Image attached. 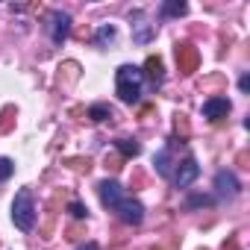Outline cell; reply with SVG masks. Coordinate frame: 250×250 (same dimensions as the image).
Masks as SVG:
<instances>
[{
  "label": "cell",
  "instance_id": "6da1fadb",
  "mask_svg": "<svg viewBox=\"0 0 250 250\" xmlns=\"http://www.w3.org/2000/svg\"><path fill=\"white\" fill-rule=\"evenodd\" d=\"M142 80H145L142 68H136V65H121L118 68V77H115L118 97L124 103H139V97H142Z\"/></svg>",
  "mask_w": 250,
  "mask_h": 250
},
{
  "label": "cell",
  "instance_id": "7a4b0ae2",
  "mask_svg": "<svg viewBox=\"0 0 250 250\" xmlns=\"http://www.w3.org/2000/svg\"><path fill=\"white\" fill-rule=\"evenodd\" d=\"M12 221H15V227L24 229V232L33 229V224H36V200H33L30 188H21V191L15 194V203H12Z\"/></svg>",
  "mask_w": 250,
  "mask_h": 250
},
{
  "label": "cell",
  "instance_id": "3957f363",
  "mask_svg": "<svg viewBox=\"0 0 250 250\" xmlns=\"http://www.w3.org/2000/svg\"><path fill=\"white\" fill-rule=\"evenodd\" d=\"M47 33H50V42L53 44H62L71 33V15L68 12H50L47 18Z\"/></svg>",
  "mask_w": 250,
  "mask_h": 250
},
{
  "label": "cell",
  "instance_id": "277c9868",
  "mask_svg": "<svg viewBox=\"0 0 250 250\" xmlns=\"http://www.w3.org/2000/svg\"><path fill=\"white\" fill-rule=\"evenodd\" d=\"M118 218H121L124 224L136 227V224L145 221V206H142L139 200H133V197H124V200L118 203Z\"/></svg>",
  "mask_w": 250,
  "mask_h": 250
},
{
  "label": "cell",
  "instance_id": "5b68a950",
  "mask_svg": "<svg viewBox=\"0 0 250 250\" xmlns=\"http://www.w3.org/2000/svg\"><path fill=\"white\" fill-rule=\"evenodd\" d=\"M177 65H180V71L183 74H194L197 71V65H200V53H197V47L194 44H177Z\"/></svg>",
  "mask_w": 250,
  "mask_h": 250
},
{
  "label": "cell",
  "instance_id": "8992f818",
  "mask_svg": "<svg viewBox=\"0 0 250 250\" xmlns=\"http://www.w3.org/2000/svg\"><path fill=\"white\" fill-rule=\"evenodd\" d=\"M197 174H200V165H197V159H194V156L183 159V162L177 165V174H174V183H177V188H188V186L197 180Z\"/></svg>",
  "mask_w": 250,
  "mask_h": 250
},
{
  "label": "cell",
  "instance_id": "52a82bcc",
  "mask_svg": "<svg viewBox=\"0 0 250 250\" xmlns=\"http://www.w3.org/2000/svg\"><path fill=\"white\" fill-rule=\"evenodd\" d=\"M215 188H218V194H221L224 200H232V197L241 191L238 177H235L232 171H218V174H215Z\"/></svg>",
  "mask_w": 250,
  "mask_h": 250
},
{
  "label": "cell",
  "instance_id": "ba28073f",
  "mask_svg": "<svg viewBox=\"0 0 250 250\" xmlns=\"http://www.w3.org/2000/svg\"><path fill=\"white\" fill-rule=\"evenodd\" d=\"M97 191H100V203H103L106 209H118V203L124 200V188H121V183H115V180H103V183L97 186Z\"/></svg>",
  "mask_w": 250,
  "mask_h": 250
},
{
  "label": "cell",
  "instance_id": "9c48e42d",
  "mask_svg": "<svg viewBox=\"0 0 250 250\" xmlns=\"http://www.w3.org/2000/svg\"><path fill=\"white\" fill-rule=\"evenodd\" d=\"M227 115H229V100H227V97H209V100L203 103V118L221 121V118H227Z\"/></svg>",
  "mask_w": 250,
  "mask_h": 250
},
{
  "label": "cell",
  "instance_id": "30bf717a",
  "mask_svg": "<svg viewBox=\"0 0 250 250\" xmlns=\"http://www.w3.org/2000/svg\"><path fill=\"white\" fill-rule=\"evenodd\" d=\"M142 74H147V77L153 80V85H159V83H162V59H159V56H147Z\"/></svg>",
  "mask_w": 250,
  "mask_h": 250
},
{
  "label": "cell",
  "instance_id": "8fae6325",
  "mask_svg": "<svg viewBox=\"0 0 250 250\" xmlns=\"http://www.w3.org/2000/svg\"><path fill=\"white\" fill-rule=\"evenodd\" d=\"M115 145H118V150H121V156H127V159H133V156H139V153H142V147H139V142H133V139H118Z\"/></svg>",
  "mask_w": 250,
  "mask_h": 250
},
{
  "label": "cell",
  "instance_id": "7c38bea8",
  "mask_svg": "<svg viewBox=\"0 0 250 250\" xmlns=\"http://www.w3.org/2000/svg\"><path fill=\"white\" fill-rule=\"evenodd\" d=\"M88 118H91L94 124H103V121H109V118H112V109H109L106 103H94V106L88 109Z\"/></svg>",
  "mask_w": 250,
  "mask_h": 250
},
{
  "label": "cell",
  "instance_id": "4fadbf2b",
  "mask_svg": "<svg viewBox=\"0 0 250 250\" xmlns=\"http://www.w3.org/2000/svg\"><path fill=\"white\" fill-rule=\"evenodd\" d=\"M153 162H156V171H159L162 177H168V171H171V150H168V147H162V150L156 153V159H153Z\"/></svg>",
  "mask_w": 250,
  "mask_h": 250
},
{
  "label": "cell",
  "instance_id": "5bb4252c",
  "mask_svg": "<svg viewBox=\"0 0 250 250\" xmlns=\"http://www.w3.org/2000/svg\"><path fill=\"white\" fill-rule=\"evenodd\" d=\"M162 12H165V15H171V18H180V15H186V12H188V6L183 3V0H168V3L162 6Z\"/></svg>",
  "mask_w": 250,
  "mask_h": 250
},
{
  "label": "cell",
  "instance_id": "9a60e30c",
  "mask_svg": "<svg viewBox=\"0 0 250 250\" xmlns=\"http://www.w3.org/2000/svg\"><path fill=\"white\" fill-rule=\"evenodd\" d=\"M109 42H115V27H109V24H103L97 33H94V44H109Z\"/></svg>",
  "mask_w": 250,
  "mask_h": 250
},
{
  "label": "cell",
  "instance_id": "2e32d148",
  "mask_svg": "<svg viewBox=\"0 0 250 250\" xmlns=\"http://www.w3.org/2000/svg\"><path fill=\"white\" fill-rule=\"evenodd\" d=\"M68 212H71V218H77V221H83V218H88V209L80 203V200H71L68 203Z\"/></svg>",
  "mask_w": 250,
  "mask_h": 250
},
{
  "label": "cell",
  "instance_id": "e0dca14e",
  "mask_svg": "<svg viewBox=\"0 0 250 250\" xmlns=\"http://www.w3.org/2000/svg\"><path fill=\"white\" fill-rule=\"evenodd\" d=\"M12 171H15L12 159H0V183H3V180H9V177H12Z\"/></svg>",
  "mask_w": 250,
  "mask_h": 250
},
{
  "label": "cell",
  "instance_id": "ac0fdd59",
  "mask_svg": "<svg viewBox=\"0 0 250 250\" xmlns=\"http://www.w3.org/2000/svg\"><path fill=\"white\" fill-rule=\"evenodd\" d=\"M136 27V42H147L150 39V27L147 24H133Z\"/></svg>",
  "mask_w": 250,
  "mask_h": 250
},
{
  "label": "cell",
  "instance_id": "d6986e66",
  "mask_svg": "<svg viewBox=\"0 0 250 250\" xmlns=\"http://www.w3.org/2000/svg\"><path fill=\"white\" fill-rule=\"evenodd\" d=\"M68 165H71L74 171H88V168H91L88 159H68Z\"/></svg>",
  "mask_w": 250,
  "mask_h": 250
},
{
  "label": "cell",
  "instance_id": "ffe728a7",
  "mask_svg": "<svg viewBox=\"0 0 250 250\" xmlns=\"http://www.w3.org/2000/svg\"><path fill=\"white\" fill-rule=\"evenodd\" d=\"M177 133L188 136V124H186V118H183V115H177Z\"/></svg>",
  "mask_w": 250,
  "mask_h": 250
},
{
  "label": "cell",
  "instance_id": "44dd1931",
  "mask_svg": "<svg viewBox=\"0 0 250 250\" xmlns=\"http://www.w3.org/2000/svg\"><path fill=\"white\" fill-rule=\"evenodd\" d=\"M188 206H209V197H200V194H197V197L188 200Z\"/></svg>",
  "mask_w": 250,
  "mask_h": 250
},
{
  "label": "cell",
  "instance_id": "7402d4cb",
  "mask_svg": "<svg viewBox=\"0 0 250 250\" xmlns=\"http://www.w3.org/2000/svg\"><path fill=\"white\" fill-rule=\"evenodd\" d=\"M238 88H241V91H250V77H247V74H241V80H238Z\"/></svg>",
  "mask_w": 250,
  "mask_h": 250
},
{
  "label": "cell",
  "instance_id": "603a6c76",
  "mask_svg": "<svg viewBox=\"0 0 250 250\" xmlns=\"http://www.w3.org/2000/svg\"><path fill=\"white\" fill-rule=\"evenodd\" d=\"M77 250H100V247H97V244H94V241H88V244H80V247H77Z\"/></svg>",
  "mask_w": 250,
  "mask_h": 250
}]
</instances>
